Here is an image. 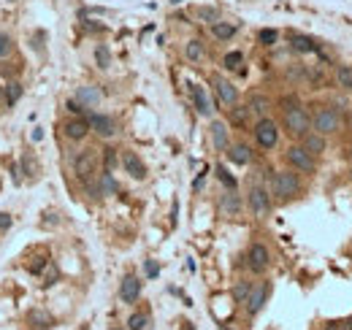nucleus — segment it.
Here are the masks:
<instances>
[{
	"label": "nucleus",
	"mask_w": 352,
	"mask_h": 330,
	"mask_svg": "<svg viewBox=\"0 0 352 330\" xmlns=\"http://www.w3.org/2000/svg\"><path fill=\"white\" fill-rule=\"evenodd\" d=\"M301 190H303V184H301V179L293 168L277 171L273 179H271V195L277 200H293V198H298Z\"/></svg>",
	"instance_id": "obj_1"
},
{
	"label": "nucleus",
	"mask_w": 352,
	"mask_h": 330,
	"mask_svg": "<svg viewBox=\"0 0 352 330\" xmlns=\"http://www.w3.org/2000/svg\"><path fill=\"white\" fill-rule=\"evenodd\" d=\"M341 128V116L333 106H317L311 114V130L320 136H336Z\"/></svg>",
	"instance_id": "obj_2"
},
{
	"label": "nucleus",
	"mask_w": 352,
	"mask_h": 330,
	"mask_svg": "<svg viewBox=\"0 0 352 330\" xmlns=\"http://www.w3.org/2000/svg\"><path fill=\"white\" fill-rule=\"evenodd\" d=\"M282 125H285V130L290 133L293 138H303L306 133H311V116L301 103L293 108H285V122Z\"/></svg>",
	"instance_id": "obj_3"
},
{
	"label": "nucleus",
	"mask_w": 352,
	"mask_h": 330,
	"mask_svg": "<svg viewBox=\"0 0 352 330\" xmlns=\"http://www.w3.org/2000/svg\"><path fill=\"white\" fill-rule=\"evenodd\" d=\"M98 165H100L98 149H82V152L73 157V174L84 184V182H90V179L98 174Z\"/></svg>",
	"instance_id": "obj_4"
},
{
	"label": "nucleus",
	"mask_w": 352,
	"mask_h": 330,
	"mask_svg": "<svg viewBox=\"0 0 352 330\" xmlns=\"http://www.w3.org/2000/svg\"><path fill=\"white\" fill-rule=\"evenodd\" d=\"M255 141L260 149H277L279 144V125L268 119V116H260V119L255 122Z\"/></svg>",
	"instance_id": "obj_5"
},
{
	"label": "nucleus",
	"mask_w": 352,
	"mask_h": 330,
	"mask_svg": "<svg viewBox=\"0 0 352 330\" xmlns=\"http://www.w3.org/2000/svg\"><path fill=\"white\" fill-rule=\"evenodd\" d=\"M247 206H249V211H252L257 219H265V217L271 214V195H268V190H265V187H260V184L249 187Z\"/></svg>",
	"instance_id": "obj_6"
},
{
	"label": "nucleus",
	"mask_w": 352,
	"mask_h": 330,
	"mask_svg": "<svg viewBox=\"0 0 352 330\" xmlns=\"http://www.w3.org/2000/svg\"><path fill=\"white\" fill-rule=\"evenodd\" d=\"M285 160L290 162L293 171H301V174H317V160L303 146H290L285 152Z\"/></svg>",
	"instance_id": "obj_7"
},
{
	"label": "nucleus",
	"mask_w": 352,
	"mask_h": 330,
	"mask_svg": "<svg viewBox=\"0 0 352 330\" xmlns=\"http://www.w3.org/2000/svg\"><path fill=\"white\" fill-rule=\"evenodd\" d=\"M268 265H271L268 246H265V243H252L249 252H247V268L252 273H265V271H268Z\"/></svg>",
	"instance_id": "obj_8"
},
{
	"label": "nucleus",
	"mask_w": 352,
	"mask_h": 330,
	"mask_svg": "<svg viewBox=\"0 0 352 330\" xmlns=\"http://www.w3.org/2000/svg\"><path fill=\"white\" fill-rule=\"evenodd\" d=\"M211 84H214V92H217V98H220V103H225V106H236L239 103V90L233 87L228 78L214 73L211 76Z\"/></svg>",
	"instance_id": "obj_9"
},
{
	"label": "nucleus",
	"mask_w": 352,
	"mask_h": 330,
	"mask_svg": "<svg viewBox=\"0 0 352 330\" xmlns=\"http://www.w3.org/2000/svg\"><path fill=\"white\" fill-rule=\"evenodd\" d=\"M122 168H125V174H128L130 179H138V182H144V179H146L144 160H141L136 152H130V149H125V152H122Z\"/></svg>",
	"instance_id": "obj_10"
},
{
	"label": "nucleus",
	"mask_w": 352,
	"mask_h": 330,
	"mask_svg": "<svg viewBox=\"0 0 352 330\" xmlns=\"http://www.w3.org/2000/svg\"><path fill=\"white\" fill-rule=\"evenodd\" d=\"M190 98H192L195 111H198L201 116H211V114H214V103H211L206 87H201V84H190Z\"/></svg>",
	"instance_id": "obj_11"
},
{
	"label": "nucleus",
	"mask_w": 352,
	"mask_h": 330,
	"mask_svg": "<svg viewBox=\"0 0 352 330\" xmlns=\"http://www.w3.org/2000/svg\"><path fill=\"white\" fill-rule=\"evenodd\" d=\"M90 130H95V136L100 138H111L116 136V122L108 114H90Z\"/></svg>",
	"instance_id": "obj_12"
},
{
	"label": "nucleus",
	"mask_w": 352,
	"mask_h": 330,
	"mask_svg": "<svg viewBox=\"0 0 352 330\" xmlns=\"http://www.w3.org/2000/svg\"><path fill=\"white\" fill-rule=\"evenodd\" d=\"M90 133V122L84 116H70V119L62 125V136L68 141H84Z\"/></svg>",
	"instance_id": "obj_13"
},
{
	"label": "nucleus",
	"mask_w": 352,
	"mask_h": 330,
	"mask_svg": "<svg viewBox=\"0 0 352 330\" xmlns=\"http://www.w3.org/2000/svg\"><path fill=\"white\" fill-rule=\"evenodd\" d=\"M268 293H271V287H268V281H260V284H255L252 290H249V298H247V311L249 314H257L265 306V301H268Z\"/></svg>",
	"instance_id": "obj_14"
},
{
	"label": "nucleus",
	"mask_w": 352,
	"mask_h": 330,
	"mask_svg": "<svg viewBox=\"0 0 352 330\" xmlns=\"http://www.w3.org/2000/svg\"><path fill=\"white\" fill-rule=\"evenodd\" d=\"M211 146L217 149V152H228V146H230V136H228V125L220 122V119H214L211 122Z\"/></svg>",
	"instance_id": "obj_15"
},
{
	"label": "nucleus",
	"mask_w": 352,
	"mask_h": 330,
	"mask_svg": "<svg viewBox=\"0 0 352 330\" xmlns=\"http://www.w3.org/2000/svg\"><path fill=\"white\" fill-rule=\"evenodd\" d=\"M290 46L301 54H320L323 52V44L309 38V35H303V33H290Z\"/></svg>",
	"instance_id": "obj_16"
},
{
	"label": "nucleus",
	"mask_w": 352,
	"mask_h": 330,
	"mask_svg": "<svg viewBox=\"0 0 352 330\" xmlns=\"http://www.w3.org/2000/svg\"><path fill=\"white\" fill-rule=\"evenodd\" d=\"M138 295H141V281H138V276L128 273V276L122 279V284H120V298L125 303H136Z\"/></svg>",
	"instance_id": "obj_17"
},
{
	"label": "nucleus",
	"mask_w": 352,
	"mask_h": 330,
	"mask_svg": "<svg viewBox=\"0 0 352 330\" xmlns=\"http://www.w3.org/2000/svg\"><path fill=\"white\" fill-rule=\"evenodd\" d=\"M303 149H306V152L315 157H323V152L328 149V144H325V136H320V133H306V136H303V144H301Z\"/></svg>",
	"instance_id": "obj_18"
},
{
	"label": "nucleus",
	"mask_w": 352,
	"mask_h": 330,
	"mask_svg": "<svg viewBox=\"0 0 352 330\" xmlns=\"http://www.w3.org/2000/svg\"><path fill=\"white\" fill-rule=\"evenodd\" d=\"M76 100H79L82 106H87V108H95L100 100H103V92H100L98 87H92V84H87V87L76 90Z\"/></svg>",
	"instance_id": "obj_19"
},
{
	"label": "nucleus",
	"mask_w": 352,
	"mask_h": 330,
	"mask_svg": "<svg viewBox=\"0 0 352 330\" xmlns=\"http://www.w3.org/2000/svg\"><path fill=\"white\" fill-rule=\"evenodd\" d=\"M220 211L225 217H239L241 214V198L236 195V190H228L220 198Z\"/></svg>",
	"instance_id": "obj_20"
},
{
	"label": "nucleus",
	"mask_w": 352,
	"mask_h": 330,
	"mask_svg": "<svg viewBox=\"0 0 352 330\" xmlns=\"http://www.w3.org/2000/svg\"><path fill=\"white\" fill-rule=\"evenodd\" d=\"M228 160L236 165H249L252 162V149L247 144H230L228 146Z\"/></svg>",
	"instance_id": "obj_21"
},
{
	"label": "nucleus",
	"mask_w": 352,
	"mask_h": 330,
	"mask_svg": "<svg viewBox=\"0 0 352 330\" xmlns=\"http://www.w3.org/2000/svg\"><path fill=\"white\" fill-rule=\"evenodd\" d=\"M239 33V27L233 25V22H222V19H217L214 25H211V35L217 38V41H230L233 35Z\"/></svg>",
	"instance_id": "obj_22"
},
{
	"label": "nucleus",
	"mask_w": 352,
	"mask_h": 330,
	"mask_svg": "<svg viewBox=\"0 0 352 330\" xmlns=\"http://www.w3.org/2000/svg\"><path fill=\"white\" fill-rule=\"evenodd\" d=\"M184 57L190 62H203V57H206V46H203L201 38H190L184 46Z\"/></svg>",
	"instance_id": "obj_23"
},
{
	"label": "nucleus",
	"mask_w": 352,
	"mask_h": 330,
	"mask_svg": "<svg viewBox=\"0 0 352 330\" xmlns=\"http://www.w3.org/2000/svg\"><path fill=\"white\" fill-rule=\"evenodd\" d=\"M247 108H249V114L265 116V114H268V108H271V100L263 98V95H252V98H249V103H247Z\"/></svg>",
	"instance_id": "obj_24"
},
{
	"label": "nucleus",
	"mask_w": 352,
	"mask_h": 330,
	"mask_svg": "<svg viewBox=\"0 0 352 330\" xmlns=\"http://www.w3.org/2000/svg\"><path fill=\"white\" fill-rule=\"evenodd\" d=\"M98 184H100V190H103V195H116V179L111 176V171H103V174H98Z\"/></svg>",
	"instance_id": "obj_25"
},
{
	"label": "nucleus",
	"mask_w": 352,
	"mask_h": 330,
	"mask_svg": "<svg viewBox=\"0 0 352 330\" xmlns=\"http://www.w3.org/2000/svg\"><path fill=\"white\" fill-rule=\"evenodd\" d=\"M336 84H339L341 90L352 92V65H339V70H336Z\"/></svg>",
	"instance_id": "obj_26"
},
{
	"label": "nucleus",
	"mask_w": 352,
	"mask_h": 330,
	"mask_svg": "<svg viewBox=\"0 0 352 330\" xmlns=\"http://www.w3.org/2000/svg\"><path fill=\"white\" fill-rule=\"evenodd\" d=\"M95 65H98L100 70H106L108 65H111V52H108L106 44H98V46H95Z\"/></svg>",
	"instance_id": "obj_27"
},
{
	"label": "nucleus",
	"mask_w": 352,
	"mask_h": 330,
	"mask_svg": "<svg viewBox=\"0 0 352 330\" xmlns=\"http://www.w3.org/2000/svg\"><path fill=\"white\" fill-rule=\"evenodd\" d=\"M146 325H149V314H144V311L130 314V319H128V330H146Z\"/></svg>",
	"instance_id": "obj_28"
},
{
	"label": "nucleus",
	"mask_w": 352,
	"mask_h": 330,
	"mask_svg": "<svg viewBox=\"0 0 352 330\" xmlns=\"http://www.w3.org/2000/svg\"><path fill=\"white\" fill-rule=\"evenodd\" d=\"M249 290H252V284L249 281H236V287H233V301L236 303H247V298H249Z\"/></svg>",
	"instance_id": "obj_29"
},
{
	"label": "nucleus",
	"mask_w": 352,
	"mask_h": 330,
	"mask_svg": "<svg viewBox=\"0 0 352 330\" xmlns=\"http://www.w3.org/2000/svg\"><path fill=\"white\" fill-rule=\"evenodd\" d=\"M3 90H6V103H9V106H14L22 98V84L19 81H9Z\"/></svg>",
	"instance_id": "obj_30"
},
{
	"label": "nucleus",
	"mask_w": 352,
	"mask_h": 330,
	"mask_svg": "<svg viewBox=\"0 0 352 330\" xmlns=\"http://www.w3.org/2000/svg\"><path fill=\"white\" fill-rule=\"evenodd\" d=\"M27 322H30L33 327H52V325H54V319L49 317V314H44V311H33V314L27 317Z\"/></svg>",
	"instance_id": "obj_31"
},
{
	"label": "nucleus",
	"mask_w": 352,
	"mask_h": 330,
	"mask_svg": "<svg viewBox=\"0 0 352 330\" xmlns=\"http://www.w3.org/2000/svg\"><path fill=\"white\" fill-rule=\"evenodd\" d=\"M277 41H279V30L263 27L260 33H257V44H260V46H273Z\"/></svg>",
	"instance_id": "obj_32"
},
{
	"label": "nucleus",
	"mask_w": 352,
	"mask_h": 330,
	"mask_svg": "<svg viewBox=\"0 0 352 330\" xmlns=\"http://www.w3.org/2000/svg\"><path fill=\"white\" fill-rule=\"evenodd\" d=\"M241 62H244V54H241V52H228V54L222 57L225 70H239V68H241Z\"/></svg>",
	"instance_id": "obj_33"
},
{
	"label": "nucleus",
	"mask_w": 352,
	"mask_h": 330,
	"mask_svg": "<svg viewBox=\"0 0 352 330\" xmlns=\"http://www.w3.org/2000/svg\"><path fill=\"white\" fill-rule=\"evenodd\" d=\"M249 116V108L247 106H230V122L233 125H244Z\"/></svg>",
	"instance_id": "obj_34"
},
{
	"label": "nucleus",
	"mask_w": 352,
	"mask_h": 330,
	"mask_svg": "<svg viewBox=\"0 0 352 330\" xmlns=\"http://www.w3.org/2000/svg\"><path fill=\"white\" fill-rule=\"evenodd\" d=\"M198 19L206 22V25H214V22L220 19V14H217V9H211V6H203V9H198Z\"/></svg>",
	"instance_id": "obj_35"
},
{
	"label": "nucleus",
	"mask_w": 352,
	"mask_h": 330,
	"mask_svg": "<svg viewBox=\"0 0 352 330\" xmlns=\"http://www.w3.org/2000/svg\"><path fill=\"white\" fill-rule=\"evenodd\" d=\"M214 174H217V179H220V182L228 187V190H236V179H233L228 171H225V165H217L214 168Z\"/></svg>",
	"instance_id": "obj_36"
},
{
	"label": "nucleus",
	"mask_w": 352,
	"mask_h": 330,
	"mask_svg": "<svg viewBox=\"0 0 352 330\" xmlns=\"http://www.w3.org/2000/svg\"><path fill=\"white\" fill-rule=\"evenodd\" d=\"M14 52V38L9 33H0V60H6Z\"/></svg>",
	"instance_id": "obj_37"
},
{
	"label": "nucleus",
	"mask_w": 352,
	"mask_h": 330,
	"mask_svg": "<svg viewBox=\"0 0 352 330\" xmlns=\"http://www.w3.org/2000/svg\"><path fill=\"white\" fill-rule=\"evenodd\" d=\"M103 160H106V171H114L116 168V149H103Z\"/></svg>",
	"instance_id": "obj_38"
},
{
	"label": "nucleus",
	"mask_w": 352,
	"mask_h": 330,
	"mask_svg": "<svg viewBox=\"0 0 352 330\" xmlns=\"http://www.w3.org/2000/svg\"><path fill=\"white\" fill-rule=\"evenodd\" d=\"M65 108H68V111L73 114V116H82L84 111H87V106H82V103H79V100H76V98H70L68 103H65Z\"/></svg>",
	"instance_id": "obj_39"
},
{
	"label": "nucleus",
	"mask_w": 352,
	"mask_h": 330,
	"mask_svg": "<svg viewBox=\"0 0 352 330\" xmlns=\"http://www.w3.org/2000/svg\"><path fill=\"white\" fill-rule=\"evenodd\" d=\"M22 168H25V176H30V179L38 176V165L30 162V157H25V160H22Z\"/></svg>",
	"instance_id": "obj_40"
},
{
	"label": "nucleus",
	"mask_w": 352,
	"mask_h": 330,
	"mask_svg": "<svg viewBox=\"0 0 352 330\" xmlns=\"http://www.w3.org/2000/svg\"><path fill=\"white\" fill-rule=\"evenodd\" d=\"M144 271H146V276H149V279H154L160 273V265L154 260H144Z\"/></svg>",
	"instance_id": "obj_41"
},
{
	"label": "nucleus",
	"mask_w": 352,
	"mask_h": 330,
	"mask_svg": "<svg viewBox=\"0 0 352 330\" xmlns=\"http://www.w3.org/2000/svg\"><path fill=\"white\" fill-rule=\"evenodd\" d=\"M14 225L11 214H6V211H0V230H9V227Z\"/></svg>",
	"instance_id": "obj_42"
},
{
	"label": "nucleus",
	"mask_w": 352,
	"mask_h": 330,
	"mask_svg": "<svg viewBox=\"0 0 352 330\" xmlns=\"http://www.w3.org/2000/svg\"><path fill=\"white\" fill-rule=\"evenodd\" d=\"M41 268H44V257H38L35 263H30V271L33 273H41Z\"/></svg>",
	"instance_id": "obj_43"
},
{
	"label": "nucleus",
	"mask_w": 352,
	"mask_h": 330,
	"mask_svg": "<svg viewBox=\"0 0 352 330\" xmlns=\"http://www.w3.org/2000/svg\"><path fill=\"white\" fill-rule=\"evenodd\" d=\"M6 106H9V103H6V90L3 87H0V111H3V108Z\"/></svg>",
	"instance_id": "obj_44"
},
{
	"label": "nucleus",
	"mask_w": 352,
	"mask_h": 330,
	"mask_svg": "<svg viewBox=\"0 0 352 330\" xmlns=\"http://www.w3.org/2000/svg\"><path fill=\"white\" fill-rule=\"evenodd\" d=\"M171 3H174V6H176V3H182V0H171Z\"/></svg>",
	"instance_id": "obj_45"
},
{
	"label": "nucleus",
	"mask_w": 352,
	"mask_h": 330,
	"mask_svg": "<svg viewBox=\"0 0 352 330\" xmlns=\"http://www.w3.org/2000/svg\"><path fill=\"white\" fill-rule=\"evenodd\" d=\"M349 157H352V149H349Z\"/></svg>",
	"instance_id": "obj_46"
}]
</instances>
